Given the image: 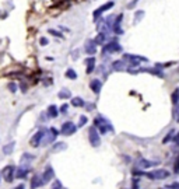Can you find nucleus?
<instances>
[{
  "label": "nucleus",
  "mask_w": 179,
  "mask_h": 189,
  "mask_svg": "<svg viewBox=\"0 0 179 189\" xmlns=\"http://www.w3.org/2000/svg\"><path fill=\"white\" fill-rule=\"evenodd\" d=\"M94 126L98 129L100 134H105L106 132H113V126L111 125L109 121H106L104 116H97L94 119Z\"/></svg>",
  "instance_id": "nucleus-1"
},
{
  "label": "nucleus",
  "mask_w": 179,
  "mask_h": 189,
  "mask_svg": "<svg viewBox=\"0 0 179 189\" xmlns=\"http://www.w3.org/2000/svg\"><path fill=\"white\" fill-rule=\"evenodd\" d=\"M59 133H60V132H59L56 128H51L49 130L45 132V134H43V137H42V142H41V144H42V146H46V144L53 143V142L56 140V137L59 136Z\"/></svg>",
  "instance_id": "nucleus-2"
},
{
  "label": "nucleus",
  "mask_w": 179,
  "mask_h": 189,
  "mask_svg": "<svg viewBox=\"0 0 179 189\" xmlns=\"http://www.w3.org/2000/svg\"><path fill=\"white\" fill-rule=\"evenodd\" d=\"M88 139H90V143H91L92 147H98L101 144V136L100 132L95 126H91L90 130H88Z\"/></svg>",
  "instance_id": "nucleus-3"
},
{
  "label": "nucleus",
  "mask_w": 179,
  "mask_h": 189,
  "mask_svg": "<svg viewBox=\"0 0 179 189\" xmlns=\"http://www.w3.org/2000/svg\"><path fill=\"white\" fill-rule=\"evenodd\" d=\"M147 178H150L151 181H158V179H164V178L169 177V172L167 170H155V171H151V172H146Z\"/></svg>",
  "instance_id": "nucleus-4"
},
{
  "label": "nucleus",
  "mask_w": 179,
  "mask_h": 189,
  "mask_svg": "<svg viewBox=\"0 0 179 189\" xmlns=\"http://www.w3.org/2000/svg\"><path fill=\"white\" fill-rule=\"evenodd\" d=\"M120 51H122V46L119 45L118 42H115V41H111V42H108L106 45H104V48H102V53H104V55L116 53V52H120Z\"/></svg>",
  "instance_id": "nucleus-5"
},
{
  "label": "nucleus",
  "mask_w": 179,
  "mask_h": 189,
  "mask_svg": "<svg viewBox=\"0 0 179 189\" xmlns=\"http://www.w3.org/2000/svg\"><path fill=\"white\" fill-rule=\"evenodd\" d=\"M76 130H77V126L73 122H70V121L69 122H64L60 128V133L64 134V136H71V134L76 133Z\"/></svg>",
  "instance_id": "nucleus-6"
},
{
  "label": "nucleus",
  "mask_w": 179,
  "mask_h": 189,
  "mask_svg": "<svg viewBox=\"0 0 179 189\" xmlns=\"http://www.w3.org/2000/svg\"><path fill=\"white\" fill-rule=\"evenodd\" d=\"M15 177V167L14 165H7L4 167V170L2 171V178H4V181L11 182Z\"/></svg>",
  "instance_id": "nucleus-7"
},
{
  "label": "nucleus",
  "mask_w": 179,
  "mask_h": 189,
  "mask_svg": "<svg viewBox=\"0 0 179 189\" xmlns=\"http://www.w3.org/2000/svg\"><path fill=\"white\" fill-rule=\"evenodd\" d=\"M123 59H124V60H129V62H130L132 66H137L140 62H147V58L137 56V55H129V53H126V55L123 56Z\"/></svg>",
  "instance_id": "nucleus-8"
},
{
  "label": "nucleus",
  "mask_w": 179,
  "mask_h": 189,
  "mask_svg": "<svg viewBox=\"0 0 179 189\" xmlns=\"http://www.w3.org/2000/svg\"><path fill=\"white\" fill-rule=\"evenodd\" d=\"M55 178V172H53V168L51 167V165H48V167L45 168V171H43L42 174V181H43V185H46V183H49L52 179Z\"/></svg>",
  "instance_id": "nucleus-9"
},
{
  "label": "nucleus",
  "mask_w": 179,
  "mask_h": 189,
  "mask_svg": "<svg viewBox=\"0 0 179 189\" xmlns=\"http://www.w3.org/2000/svg\"><path fill=\"white\" fill-rule=\"evenodd\" d=\"M45 132H46V129L43 130V129H41L39 132H37V133L34 134V137L31 139V146L32 147H39L41 146V142H42V137H43V134H45Z\"/></svg>",
  "instance_id": "nucleus-10"
},
{
  "label": "nucleus",
  "mask_w": 179,
  "mask_h": 189,
  "mask_svg": "<svg viewBox=\"0 0 179 189\" xmlns=\"http://www.w3.org/2000/svg\"><path fill=\"white\" fill-rule=\"evenodd\" d=\"M84 51H85V53L90 55V56L95 55V52H97V43H95V41L94 39H88L87 42H85Z\"/></svg>",
  "instance_id": "nucleus-11"
},
{
  "label": "nucleus",
  "mask_w": 179,
  "mask_h": 189,
  "mask_svg": "<svg viewBox=\"0 0 179 189\" xmlns=\"http://www.w3.org/2000/svg\"><path fill=\"white\" fill-rule=\"evenodd\" d=\"M28 172H30V165L21 164L20 168H15V178H17V179H24L28 175Z\"/></svg>",
  "instance_id": "nucleus-12"
},
{
  "label": "nucleus",
  "mask_w": 179,
  "mask_h": 189,
  "mask_svg": "<svg viewBox=\"0 0 179 189\" xmlns=\"http://www.w3.org/2000/svg\"><path fill=\"white\" fill-rule=\"evenodd\" d=\"M136 164H137V168L144 170V168H151V167L158 165V161H148V160H146V158H140V160H137Z\"/></svg>",
  "instance_id": "nucleus-13"
},
{
  "label": "nucleus",
  "mask_w": 179,
  "mask_h": 189,
  "mask_svg": "<svg viewBox=\"0 0 179 189\" xmlns=\"http://www.w3.org/2000/svg\"><path fill=\"white\" fill-rule=\"evenodd\" d=\"M113 4H115V3H113V2H108V3H105V4H104V6L98 7V9H97V10H95V11H94V18L97 20L98 17H100V15L102 14L104 11H106V10L112 9V7H113Z\"/></svg>",
  "instance_id": "nucleus-14"
},
{
  "label": "nucleus",
  "mask_w": 179,
  "mask_h": 189,
  "mask_svg": "<svg viewBox=\"0 0 179 189\" xmlns=\"http://www.w3.org/2000/svg\"><path fill=\"white\" fill-rule=\"evenodd\" d=\"M90 87H91L94 94H100L101 88H102V83H101V80H98V79H92L91 81H90Z\"/></svg>",
  "instance_id": "nucleus-15"
},
{
  "label": "nucleus",
  "mask_w": 179,
  "mask_h": 189,
  "mask_svg": "<svg viewBox=\"0 0 179 189\" xmlns=\"http://www.w3.org/2000/svg\"><path fill=\"white\" fill-rule=\"evenodd\" d=\"M43 185V181L41 175H34L32 181H31V189H38L39 186Z\"/></svg>",
  "instance_id": "nucleus-16"
},
{
  "label": "nucleus",
  "mask_w": 179,
  "mask_h": 189,
  "mask_svg": "<svg viewBox=\"0 0 179 189\" xmlns=\"http://www.w3.org/2000/svg\"><path fill=\"white\" fill-rule=\"evenodd\" d=\"M59 108L56 107V105H49L48 109H46V115L49 116V118H56V116L59 115Z\"/></svg>",
  "instance_id": "nucleus-17"
},
{
  "label": "nucleus",
  "mask_w": 179,
  "mask_h": 189,
  "mask_svg": "<svg viewBox=\"0 0 179 189\" xmlns=\"http://www.w3.org/2000/svg\"><path fill=\"white\" fill-rule=\"evenodd\" d=\"M34 160H35V156H32V154H30V153H24L21 160H20V162H21L22 165H28L30 162H32Z\"/></svg>",
  "instance_id": "nucleus-18"
},
{
  "label": "nucleus",
  "mask_w": 179,
  "mask_h": 189,
  "mask_svg": "<svg viewBox=\"0 0 179 189\" xmlns=\"http://www.w3.org/2000/svg\"><path fill=\"white\" fill-rule=\"evenodd\" d=\"M94 67H95V58H88L87 59V69H85V72H87L88 74L92 73L94 72Z\"/></svg>",
  "instance_id": "nucleus-19"
},
{
  "label": "nucleus",
  "mask_w": 179,
  "mask_h": 189,
  "mask_svg": "<svg viewBox=\"0 0 179 189\" xmlns=\"http://www.w3.org/2000/svg\"><path fill=\"white\" fill-rule=\"evenodd\" d=\"M67 149V144L63 143V142H59V143H55L53 147H52V151L53 153H59V151H63V150Z\"/></svg>",
  "instance_id": "nucleus-20"
},
{
  "label": "nucleus",
  "mask_w": 179,
  "mask_h": 189,
  "mask_svg": "<svg viewBox=\"0 0 179 189\" xmlns=\"http://www.w3.org/2000/svg\"><path fill=\"white\" fill-rule=\"evenodd\" d=\"M71 105H73V107H84L85 102L81 97H73L71 98Z\"/></svg>",
  "instance_id": "nucleus-21"
},
{
  "label": "nucleus",
  "mask_w": 179,
  "mask_h": 189,
  "mask_svg": "<svg viewBox=\"0 0 179 189\" xmlns=\"http://www.w3.org/2000/svg\"><path fill=\"white\" fill-rule=\"evenodd\" d=\"M94 41H95V43H97V45H104V43H105V41H106V34L105 32H100Z\"/></svg>",
  "instance_id": "nucleus-22"
},
{
  "label": "nucleus",
  "mask_w": 179,
  "mask_h": 189,
  "mask_svg": "<svg viewBox=\"0 0 179 189\" xmlns=\"http://www.w3.org/2000/svg\"><path fill=\"white\" fill-rule=\"evenodd\" d=\"M124 62L123 60H115L112 63V70H123L124 69Z\"/></svg>",
  "instance_id": "nucleus-23"
},
{
  "label": "nucleus",
  "mask_w": 179,
  "mask_h": 189,
  "mask_svg": "<svg viewBox=\"0 0 179 189\" xmlns=\"http://www.w3.org/2000/svg\"><path fill=\"white\" fill-rule=\"evenodd\" d=\"M14 146H15L14 142H11V143L3 146V153H4V154H11V153L14 151Z\"/></svg>",
  "instance_id": "nucleus-24"
},
{
  "label": "nucleus",
  "mask_w": 179,
  "mask_h": 189,
  "mask_svg": "<svg viewBox=\"0 0 179 189\" xmlns=\"http://www.w3.org/2000/svg\"><path fill=\"white\" fill-rule=\"evenodd\" d=\"M58 97L60 98V100H67V98H71V92L64 88V90H62V91H59Z\"/></svg>",
  "instance_id": "nucleus-25"
},
{
  "label": "nucleus",
  "mask_w": 179,
  "mask_h": 189,
  "mask_svg": "<svg viewBox=\"0 0 179 189\" xmlns=\"http://www.w3.org/2000/svg\"><path fill=\"white\" fill-rule=\"evenodd\" d=\"M66 77L70 80H76L77 79V73L73 70V69H67L66 70Z\"/></svg>",
  "instance_id": "nucleus-26"
},
{
  "label": "nucleus",
  "mask_w": 179,
  "mask_h": 189,
  "mask_svg": "<svg viewBox=\"0 0 179 189\" xmlns=\"http://www.w3.org/2000/svg\"><path fill=\"white\" fill-rule=\"evenodd\" d=\"M179 102V88H176L175 91H173V94H172V104H178Z\"/></svg>",
  "instance_id": "nucleus-27"
},
{
  "label": "nucleus",
  "mask_w": 179,
  "mask_h": 189,
  "mask_svg": "<svg viewBox=\"0 0 179 189\" xmlns=\"http://www.w3.org/2000/svg\"><path fill=\"white\" fill-rule=\"evenodd\" d=\"M143 17H144V11H143V10H139V11L136 13V15H134V23H139V20H141Z\"/></svg>",
  "instance_id": "nucleus-28"
},
{
  "label": "nucleus",
  "mask_w": 179,
  "mask_h": 189,
  "mask_svg": "<svg viewBox=\"0 0 179 189\" xmlns=\"http://www.w3.org/2000/svg\"><path fill=\"white\" fill-rule=\"evenodd\" d=\"M85 123H87V116L81 115V116H80V121H79V128H83Z\"/></svg>",
  "instance_id": "nucleus-29"
},
{
  "label": "nucleus",
  "mask_w": 179,
  "mask_h": 189,
  "mask_svg": "<svg viewBox=\"0 0 179 189\" xmlns=\"http://www.w3.org/2000/svg\"><path fill=\"white\" fill-rule=\"evenodd\" d=\"M67 111H69V105H67V104H63L60 108H59V112L63 113V115H64V113H67Z\"/></svg>",
  "instance_id": "nucleus-30"
},
{
  "label": "nucleus",
  "mask_w": 179,
  "mask_h": 189,
  "mask_svg": "<svg viewBox=\"0 0 179 189\" xmlns=\"http://www.w3.org/2000/svg\"><path fill=\"white\" fill-rule=\"evenodd\" d=\"M49 34H52V35H55V37H59V38H63V35H62L59 31H56V30H49L48 31Z\"/></svg>",
  "instance_id": "nucleus-31"
},
{
  "label": "nucleus",
  "mask_w": 179,
  "mask_h": 189,
  "mask_svg": "<svg viewBox=\"0 0 179 189\" xmlns=\"http://www.w3.org/2000/svg\"><path fill=\"white\" fill-rule=\"evenodd\" d=\"M9 88H10V91H11V92H15V91H17V85H15L14 83H10Z\"/></svg>",
  "instance_id": "nucleus-32"
},
{
  "label": "nucleus",
  "mask_w": 179,
  "mask_h": 189,
  "mask_svg": "<svg viewBox=\"0 0 179 189\" xmlns=\"http://www.w3.org/2000/svg\"><path fill=\"white\" fill-rule=\"evenodd\" d=\"M173 133H175V130H171L169 133H168V136H167V137H165V139H164V143H167V142H169V139H171V137L173 136Z\"/></svg>",
  "instance_id": "nucleus-33"
},
{
  "label": "nucleus",
  "mask_w": 179,
  "mask_h": 189,
  "mask_svg": "<svg viewBox=\"0 0 179 189\" xmlns=\"http://www.w3.org/2000/svg\"><path fill=\"white\" fill-rule=\"evenodd\" d=\"M39 43H41V45H42V46H46V45H48V43H49V41L48 39H46V38H41V39H39Z\"/></svg>",
  "instance_id": "nucleus-34"
},
{
  "label": "nucleus",
  "mask_w": 179,
  "mask_h": 189,
  "mask_svg": "<svg viewBox=\"0 0 179 189\" xmlns=\"http://www.w3.org/2000/svg\"><path fill=\"white\" fill-rule=\"evenodd\" d=\"M167 188H171V189H179V183H178V182H173V183H171V185H168Z\"/></svg>",
  "instance_id": "nucleus-35"
},
{
  "label": "nucleus",
  "mask_w": 179,
  "mask_h": 189,
  "mask_svg": "<svg viewBox=\"0 0 179 189\" xmlns=\"http://www.w3.org/2000/svg\"><path fill=\"white\" fill-rule=\"evenodd\" d=\"M175 172H179V156H178V160H176V164H175Z\"/></svg>",
  "instance_id": "nucleus-36"
},
{
  "label": "nucleus",
  "mask_w": 179,
  "mask_h": 189,
  "mask_svg": "<svg viewBox=\"0 0 179 189\" xmlns=\"http://www.w3.org/2000/svg\"><path fill=\"white\" fill-rule=\"evenodd\" d=\"M173 143H175V144H179V133L176 134V137L173 139Z\"/></svg>",
  "instance_id": "nucleus-37"
},
{
  "label": "nucleus",
  "mask_w": 179,
  "mask_h": 189,
  "mask_svg": "<svg viewBox=\"0 0 179 189\" xmlns=\"http://www.w3.org/2000/svg\"><path fill=\"white\" fill-rule=\"evenodd\" d=\"M13 189H25V188H24V183H20V185H17L15 188H13Z\"/></svg>",
  "instance_id": "nucleus-38"
},
{
  "label": "nucleus",
  "mask_w": 179,
  "mask_h": 189,
  "mask_svg": "<svg viewBox=\"0 0 179 189\" xmlns=\"http://www.w3.org/2000/svg\"><path fill=\"white\" fill-rule=\"evenodd\" d=\"M53 189H60V183H59V182H58V186H56V185H55V186H53Z\"/></svg>",
  "instance_id": "nucleus-39"
},
{
  "label": "nucleus",
  "mask_w": 179,
  "mask_h": 189,
  "mask_svg": "<svg viewBox=\"0 0 179 189\" xmlns=\"http://www.w3.org/2000/svg\"><path fill=\"white\" fill-rule=\"evenodd\" d=\"M0 181H2V172H0Z\"/></svg>",
  "instance_id": "nucleus-40"
}]
</instances>
